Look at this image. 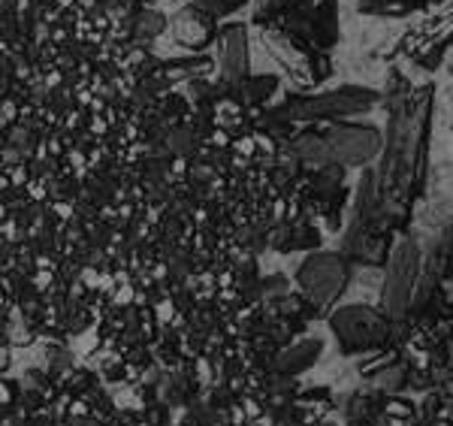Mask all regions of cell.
Returning <instances> with one entry per match:
<instances>
[{"mask_svg": "<svg viewBox=\"0 0 453 426\" xmlns=\"http://www.w3.org/2000/svg\"><path fill=\"white\" fill-rule=\"evenodd\" d=\"M414 267H418V248L411 242H402L396 257L390 263V273H387V284H384V312L387 314H402L405 312V299L411 293V282L414 278Z\"/></svg>", "mask_w": 453, "mask_h": 426, "instance_id": "cell-4", "label": "cell"}, {"mask_svg": "<svg viewBox=\"0 0 453 426\" xmlns=\"http://www.w3.org/2000/svg\"><path fill=\"white\" fill-rule=\"evenodd\" d=\"M375 103L372 91H357V88H342V91L318 94V97H294L284 112H290V119L296 121H311V119H339V115H357L366 112Z\"/></svg>", "mask_w": 453, "mask_h": 426, "instance_id": "cell-1", "label": "cell"}, {"mask_svg": "<svg viewBox=\"0 0 453 426\" xmlns=\"http://www.w3.org/2000/svg\"><path fill=\"white\" fill-rule=\"evenodd\" d=\"M245 0H194V6H200L203 12H209L211 19L215 16H226V12L239 10Z\"/></svg>", "mask_w": 453, "mask_h": 426, "instance_id": "cell-10", "label": "cell"}, {"mask_svg": "<svg viewBox=\"0 0 453 426\" xmlns=\"http://www.w3.org/2000/svg\"><path fill=\"white\" fill-rule=\"evenodd\" d=\"M348 269L342 267L339 254H314L311 260L303 263L299 269V284L309 293L318 306H326L339 297V290L345 288Z\"/></svg>", "mask_w": 453, "mask_h": 426, "instance_id": "cell-2", "label": "cell"}, {"mask_svg": "<svg viewBox=\"0 0 453 426\" xmlns=\"http://www.w3.org/2000/svg\"><path fill=\"white\" fill-rule=\"evenodd\" d=\"M333 327H335V336L342 339V348H348V351L375 345L384 336L381 318H378L375 312H369V308H345V312L335 314Z\"/></svg>", "mask_w": 453, "mask_h": 426, "instance_id": "cell-5", "label": "cell"}, {"mask_svg": "<svg viewBox=\"0 0 453 426\" xmlns=\"http://www.w3.org/2000/svg\"><path fill=\"white\" fill-rule=\"evenodd\" d=\"M269 6H273V21H279V19H288V16H294V12H303L305 6H309V0H269ZM266 21V19H263Z\"/></svg>", "mask_w": 453, "mask_h": 426, "instance_id": "cell-11", "label": "cell"}, {"mask_svg": "<svg viewBox=\"0 0 453 426\" xmlns=\"http://www.w3.org/2000/svg\"><path fill=\"white\" fill-rule=\"evenodd\" d=\"M209 36H215V21L200 6H188L179 19H175V40L185 46H206Z\"/></svg>", "mask_w": 453, "mask_h": 426, "instance_id": "cell-7", "label": "cell"}, {"mask_svg": "<svg viewBox=\"0 0 453 426\" xmlns=\"http://www.w3.org/2000/svg\"><path fill=\"white\" fill-rule=\"evenodd\" d=\"M245 97L251 103H257L263 97H269V94L275 91V79L273 76H257V79H245Z\"/></svg>", "mask_w": 453, "mask_h": 426, "instance_id": "cell-9", "label": "cell"}, {"mask_svg": "<svg viewBox=\"0 0 453 426\" xmlns=\"http://www.w3.org/2000/svg\"><path fill=\"white\" fill-rule=\"evenodd\" d=\"M166 27V21L164 16H157V12H136V16H130L127 19V36L134 43H149V40H155V36L164 31Z\"/></svg>", "mask_w": 453, "mask_h": 426, "instance_id": "cell-8", "label": "cell"}, {"mask_svg": "<svg viewBox=\"0 0 453 426\" xmlns=\"http://www.w3.org/2000/svg\"><path fill=\"white\" fill-rule=\"evenodd\" d=\"M218 49H221V79L230 85H242L248 79V40L242 25H230L218 34Z\"/></svg>", "mask_w": 453, "mask_h": 426, "instance_id": "cell-6", "label": "cell"}, {"mask_svg": "<svg viewBox=\"0 0 453 426\" xmlns=\"http://www.w3.org/2000/svg\"><path fill=\"white\" fill-rule=\"evenodd\" d=\"M320 136H324L333 160H339V164H363L381 145L378 130L357 128V124H330V128L320 130Z\"/></svg>", "mask_w": 453, "mask_h": 426, "instance_id": "cell-3", "label": "cell"}]
</instances>
